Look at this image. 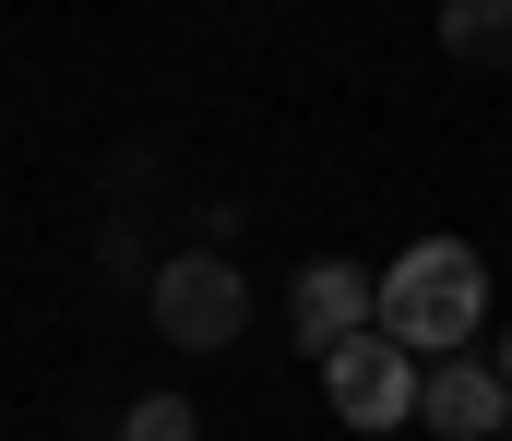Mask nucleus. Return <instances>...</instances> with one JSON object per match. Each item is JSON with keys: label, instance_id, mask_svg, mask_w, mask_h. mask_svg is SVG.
Segmentation results:
<instances>
[{"label": "nucleus", "instance_id": "f257e3e1", "mask_svg": "<svg viewBox=\"0 0 512 441\" xmlns=\"http://www.w3.org/2000/svg\"><path fill=\"white\" fill-rule=\"evenodd\" d=\"M477 322H489V263L465 239H405L382 263V334L405 358H477Z\"/></svg>", "mask_w": 512, "mask_h": 441}, {"label": "nucleus", "instance_id": "f03ea898", "mask_svg": "<svg viewBox=\"0 0 512 441\" xmlns=\"http://www.w3.org/2000/svg\"><path fill=\"white\" fill-rule=\"evenodd\" d=\"M143 310H155V334L191 346V358H215V346L251 334V287H239L227 251H179V263H155V275H143Z\"/></svg>", "mask_w": 512, "mask_h": 441}, {"label": "nucleus", "instance_id": "7ed1b4c3", "mask_svg": "<svg viewBox=\"0 0 512 441\" xmlns=\"http://www.w3.org/2000/svg\"><path fill=\"white\" fill-rule=\"evenodd\" d=\"M322 394H334V418H346V430H405V418H417V394H429V358H405L382 322H370L358 346H334V358H322Z\"/></svg>", "mask_w": 512, "mask_h": 441}, {"label": "nucleus", "instance_id": "20e7f679", "mask_svg": "<svg viewBox=\"0 0 512 441\" xmlns=\"http://www.w3.org/2000/svg\"><path fill=\"white\" fill-rule=\"evenodd\" d=\"M370 322H382V275H370V263H310V275L286 287V334H298L310 358L358 346Z\"/></svg>", "mask_w": 512, "mask_h": 441}, {"label": "nucleus", "instance_id": "39448f33", "mask_svg": "<svg viewBox=\"0 0 512 441\" xmlns=\"http://www.w3.org/2000/svg\"><path fill=\"white\" fill-rule=\"evenodd\" d=\"M417 418H429L441 441H489V430H512V382H501V358H429Z\"/></svg>", "mask_w": 512, "mask_h": 441}, {"label": "nucleus", "instance_id": "423d86ee", "mask_svg": "<svg viewBox=\"0 0 512 441\" xmlns=\"http://www.w3.org/2000/svg\"><path fill=\"white\" fill-rule=\"evenodd\" d=\"M441 48L477 60V72H501L512 60V0H441Z\"/></svg>", "mask_w": 512, "mask_h": 441}, {"label": "nucleus", "instance_id": "0eeeda50", "mask_svg": "<svg viewBox=\"0 0 512 441\" xmlns=\"http://www.w3.org/2000/svg\"><path fill=\"white\" fill-rule=\"evenodd\" d=\"M120 441H203V418H191V394H131Z\"/></svg>", "mask_w": 512, "mask_h": 441}, {"label": "nucleus", "instance_id": "6e6552de", "mask_svg": "<svg viewBox=\"0 0 512 441\" xmlns=\"http://www.w3.org/2000/svg\"><path fill=\"white\" fill-rule=\"evenodd\" d=\"M501 382H512V322H501Z\"/></svg>", "mask_w": 512, "mask_h": 441}]
</instances>
